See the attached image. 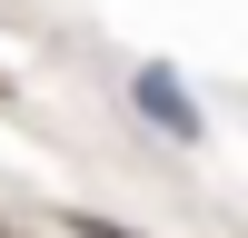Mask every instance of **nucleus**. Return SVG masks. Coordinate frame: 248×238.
Wrapping results in <instances>:
<instances>
[{"label": "nucleus", "instance_id": "1", "mask_svg": "<svg viewBox=\"0 0 248 238\" xmlns=\"http://www.w3.org/2000/svg\"><path fill=\"white\" fill-rule=\"evenodd\" d=\"M129 99H139V109H149V119H159L169 139H199V99L179 89L169 70H139V79H129Z\"/></svg>", "mask_w": 248, "mask_h": 238}]
</instances>
